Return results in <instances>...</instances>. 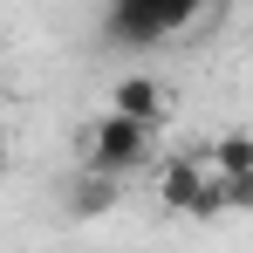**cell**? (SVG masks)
<instances>
[{
  "label": "cell",
  "mask_w": 253,
  "mask_h": 253,
  "mask_svg": "<svg viewBox=\"0 0 253 253\" xmlns=\"http://www.w3.org/2000/svg\"><path fill=\"white\" fill-rule=\"evenodd\" d=\"M212 0H110L103 14V35L117 48H158L165 35H185Z\"/></svg>",
  "instance_id": "obj_1"
},
{
  "label": "cell",
  "mask_w": 253,
  "mask_h": 253,
  "mask_svg": "<svg viewBox=\"0 0 253 253\" xmlns=\"http://www.w3.org/2000/svg\"><path fill=\"white\" fill-rule=\"evenodd\" d=\"M151 158V124H137V117H117V110H103V124L83 137V171H110V178H124Z\"/></svg>",
  "instance_id": "obj_2"
},
{
  "label": "cell",
  "mask_w": 253,
  "mask_h": 253,
  "mask_svg": "<svg viewBox=\"0 0 253 253\" xmlns=\"http://www.w3.org/2000/svg\"><path fill=\"white\" fill-rule=\"evenodd\" d=\"M199 158H206V151L171 158V165H165V178H158V206H165V212H185V219H192V206H199V192H206V178H212Z\"/></svg>",
  "instance_id": "obj_3"
},
{
  "label": "cell",
  "mask_w": 253,
  "mask_h": 253,
  "mask_svg": "<svg viewBox=\"0 0 253 253\" xmlns=\"http://www.w3.org/2000/svg\"><path fill=\"white\" fill-rule=\"evenodd\" d=\"M117 199H124V185L110 171H76L69 178V219H103V212H117Z\"/></svg>",
  "instance_id": "obj_4"
},
{
  "label": "cell",
  "mask_w": 253,
  "mask_h": 253,
  "mask_svg": "<svg viewBox=\"0 0 253 253\" xmlns=\"http://www.w3.org/2000/svg\"><path fill=\"white\" fill-rule=\"evenodd\" d=\"M110 110H117V117H137V124H165V89L151 83V76H124V83L110 89Z\"/></svg>",
  "instance_id": "obj_5"
},
{
  "label": "cell",
  "mask_w": 253,
  "mask_h": 253,
  "mask_svg": "<svg viewBox=\"0 0 253 253\" xmlns=\"http://www.w3.org/2000/svg\"><path fill=\"white\" fill-rule=\"evenodd\" d=\"M206 158H212V171H219V178H253V137H247V130H226Z\"/></svg>",
  "instance_id": "obj_6"
},
{
  "label": "cell",
  "mask_w": 253,
  "mask_h": 253,
  "mask_svg": "<svg viewBox=\"0 0 253 253\" xmlns=\"http://www.w3.org/2000/svg\"><path fill=\"white\" fill-rule=\"evenodd\" d=\"M219 212H233V178H219V171H212L206 192H199V206H192V219H219Z\"/></svg>",
  "instance_id": "obj_7"
},
{
  "label": "cell",
  "mask_w": 253,
  "mask_h": 253,
  "mask_svg": "<svg viewBox=\"0 0 253 253\" xmlns=\"http://www.w3.org/2000/svg\"><path fill=\"white\" fill-rule=\"evenodd\" d=\"M233 212H253V178H233Z\"/></svg>",
  "instance_id": "obj_8"
}]
</instances>
